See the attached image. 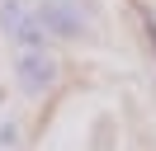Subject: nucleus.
<instances>
[{
    "instance_id": "obj_1",
    "label": "nucleus",
    "mask_w": 156,
    "mask_h": 151,
    "mask_svg": "<svg viewBox=\"0 0 156 151\" xmlns=\"http://www.w3.org/2000/svg\"><path fill=\"white\" fill-rule=\"evenodd\" d=\"M33 9H38L43 33H52V38H85L90 33V19L80 9V0H38Z\"/></svg>"
},
{
    "instance_id": "obj_2",
    "label": "nucleus",
    "mask_w": 156,
    "mask_h": 151,
    "mask_svg": "<svg viewBox=\"0 0 156 151\" xmlns=\"http://www.w3.org/2000/svg\"><path fill=\"white\" fill-rule=\"evenodd\" d=\"M14 85H19L24 94H48L52 85H57V57L43 52V47H29V52H19V61H14Z\"/></svg>"
},
{
    "instance_id": "obj_3",
    "label": "nucleus",
    "mask_w": 156,
    "mask_h": 151,
    "mask_svg": "<svg viewBox=\"0 0 156 151\" xmlns=\"http://www.w3.org/2000/svg\"><path fill=\"white\" fill-rule=\"evenodd\" d=\"M0 33L14 38V43L29 52V47H43V24H38V9L24 5V0H0Z\"/></svg>"
},
{
    "instance_id": "obj_4",
    "label": "nucleus",
    "mask_w": 156,
    "mask_h": 151,
    "mask_svg": "<svg viewBox=\"0 0 156 151\" xmlns=\"http://www.w3.org/2000/svg\"><path fill=\"white\" fill-rule=\"evenodd\" d=\"M14 137H19V123L5 118V123H0V151H10V146H14Z\"/></svg>"
},
{
    "instance_id": "obj_5",
    "label": "nucleus",
    "mask_w": 156,
    "mask_h": 151,
    "mask_svg": "<svg viewBox=\"0 0 156 151\" xmlns=\"http://www.w3.org/2000/svg\"><path fill=\"white\" fill-rule=\"evenodd\" d=\"M0 123H5V94H0Z\"/></svg>"
}]
</instances>
